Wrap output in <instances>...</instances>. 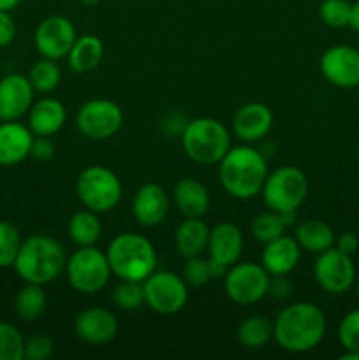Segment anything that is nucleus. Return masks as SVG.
<instances>
[{
  "instance_id": "nucleus-20",
  "label": "nucleus",
  "mask_w": 359,
  "mask_h": 360,
  "mask_svg": "<svg viewBox=\"0 0 359 360\" xmlns=\"http://www.w3.org/2000/svg\"><path fill=\"white\" fill-rule=\"evenodd\" d=\"M32 141L34 134L28 125H23L18 120L0 123V165L13 167L30 157Z\"/></svg>"
},
{
  "instance_id": "nucleus-10",
  "label": "nucleus",
  "mask_w": 359,
  "mask_h": 360,
  "mask_svg": "<svg viewBox=\"0 0 359 360\" xmlns=\"http://www.w3.org/2000/svg\"><path fill=\"white\" fill-rule=\"evenodd\" d=\"M270 276L263 264L236 262L224 276L225 294L239 306L256 304L267 295Z\"/></svg>"
},
{
  "instance_id": "nucleus-40",
  "label": "nucleus",
  "mask_w": 359,
  "mask_h": 360,
  "mask_svg": "<svg viewBox=\"0 0 359 360\" xmlns=\"http://www.w3.org/2000/svg\"><path fill=\"white\" fill-rule=\"evenodd\" d=\"M292 283L287 278V274H278V276H270V287H267V295L273 299L284 301L291 295Z\"/></svg>"
},
{
  "instance_id": "nucleus-39",
  "label": "nucleus",
  "mask_w": 359,
  "mask_h": 360,
  "mask_svg": "<svg viewBox=\"0 0 359 360\" xmlns=\"http://www.w3.org/2000/svg\"><path fill=\"white\" fill-rule=\"evenodd\" d=\"M55 155V143L48 136H34L30 148V157L39 162H48Z\"/></svg>"
},
{
  "instance_id": "nucleus-43",
  "label": "nucleus",
  "mask_w": 359,
  "mask_h": 360,
  "mask_svg": "<svg viewBox=\"0 0 359 360\" xmlns=\"http://www.w3.org/2000/svg\"><path fill=\"white\" fill-rule=\"evenodd\" d=\"M348 27L352 30L359 32V0L352 2V11H351V21H348Z\"/></svg>"
},
{
  "instance_id": "nucleus-21",
  "label": "nucleus",
  "mask_w": 359,
  "mask_h": 360,
  "mask_svg": "<svg viewBox=\"0 0 359 360\" xmlns=\"http://www.w3.org/2000/svg\"><path fill=\"white\" fill-rule=\"evenodd\" d=\"M301 259V248L292 236H280L275 241L264 245L260 264L271 276L278 274H289L298 267Z\"/></svg>"
},
{
  "instance_id": "nucleus-34",
  "label": "nucleus",
  "mask_w": 359,
  "mask_h": 360,
  "mask_svg": "<svg viewBox=\"0 0 359 360\" xmlns=\"http://www.w3.org/2000/svg\"><path fill=\"white\" fill-rule=\"evenodd\" d=\"M25 340L20 329L9 322H0V360H23Z\"/></svg>"
},
{
  "instance_id": "nucleus-36",
  "label": "nucleus",
  "mask_w": 359,
  "mask_h": 360,
  "mask_svg": "<svg viewBox=\"0 0 359 360\" xmlns=\"http://www.w3.org/2000/svg\"><path fill=\"white\" fill-rule=\"evenodd\" d=\"M183 280L187 281L189 287H204L208 281H211V267H210V259H203L201 255L197 257H189L183 266Z\"/></svg>"
},
{
  "instance_id": "nucleus-13",
  "label": "nucleus",
  "mask_w": 359,
  "mask_h": 360,
  "mask_svg": "<svg viewBox=\"0 0 359 360\" xmlns=\"http://www.w3.org/2000/svg\"><path fill=\"white\" fill-rule=\"evenodd\" d=\"M76 27L65 16H48L37 25L34 35L35 49L42 58L60 60L69 55L74 41H76Z\"/></svg>"
},
{
  "instance_id": "nucleus-1",
  "label": "nucleus",
  "mask_w": 359,
  "mask_h": 360,
  "mask_svg": "<svg viewBox=\"0 0 359 360\" xmlns=\"http://www.w3.org/2000/svg\"><path fill=\"white\" fill-rule=\"evenodd\" d=\"M327 320L322 309L313 302L299 301L278 313L273 322V340L291 354H306L320 345L326 336Z\"/></svg>"
},
{
  "instance_id": "nucleus-17",
  "label": "nucleus",
  "mask_w": 359,
  "mask_h": 360,
  "mask_svg": "<svg viewBox=\"0 0 359 360\" xmlns=\"http://www.w3.org/2000/svg\"><path fill=\"white\" fill-rule=\"evenodd\" d=\"M273 127V112L263 102H248L236 111L232 118V132L243 143H257L270 134Z\"/></svg>"
},
{
  "instance_id": "nucleus-45",
  "label": "nucleus",
  "mask_w": 359,
  "mask_h": 360,
  "mask_svg": "<svg viewBox=\"0 0 359 360\" xmlns=\"http://www.w3.org/2000/svg\"><path fill=\"white\" fill-rule=\"evenodd\" d=\"M81 4H84V6H95V4H99L101 0H80Z\"/></svg>"
},
{
  "instance_id": "nucleus-42",
  "label": "nucleus",
  "mask_w": 359,
  "mask_h": 360,
  "mask_svg": "<svg viewBox=\"0 0 359 360\" xmlns=\"http://www.w3.org/2000/svg\"><path fill=\"white\" fill-rule=\"evenodd\" d=\"M334 246L347 255H354L359 250V234L358 232H344L336 238Z\"/></svg>"
},
{
  "instance_id": "nucleus-9",
  "label": "nucleus",
  "mask_w": 359,
  "mask_h": 360,
  "mask_svg": "<svg viewBox=\"0 0 359 360\" xmlns=\"http://www.w3.org/2000/svg\"><path fill=\"white\" fill-rule=\"evenodd\" d=\"M144 304L158 315H175L189 301V285L171 271L155 269L143 281Z\"/></svg>"
},
{
  "instance_id": "nucleus-11",
  "label": "nucleus",
  "mask_w": 359,
  "mask_h": 360,
  "mask_svg": "<svg viewBox=\"0 0 359 360\" xmlns=\"http://www.w3.org/2000/svg\"><path fill=\"white\" fill-rule=\"evenodd\" d=\"M123 125V111L109 98H92L76 115V127L87 139L104 141L115 136Z\"/></svg>"
},
{
  "instance_id": "nucleus-3",
  "label": "nucleus",
  "mask_w": 359,
  "mask_h": 360,
  "mask_svg": "<svg viewBox=\"0 0 359 360\" xmlns=\"http://www.w3.org/2000/svg\"><path fill=\"white\" fill-rule=\"evenodd\" d=\"M67 253L58 239L48 234L28 236L21 241L14 271L25 283L48 285L65 271Z\"/></svg>"
},
{
  "instance_id": "nucleus-5",
  "label": "nucleus",
  "mask_w": 359,
  "mask_h": 360,
  "mask_svg": "<svg viewBox=\"0 0 359 360\" xmlns=\"http://www.w3.org/2000/svg\"><path fill=\"white\" fill-rule=\"evenodd\" d=\"M182 144L190 160L199 165H215L231 150V136L218 120L203 116L187 123Z\"/></svg>"
},
{
  "instance_id": "nucleus-28",
  "label": "nucleus",
  "mask_w": 359,
  "mask_h": 360,
  "mask_svg": "<svg viewBox=\"0 0 359 360\" xmlns=\"http://www.w3.org/2000/svg\"><path fill=\"white\" fill-rule=\"evenodd\" d=\"M46 304L48 297L42 285L25 283L14 297V313L23 322H35L44 313Z\"/></svg>"
},
{
  "instance_id": "nucleus-4",
  "label": "nucleus",
  "mask_w": 359,
  "mask_h": 360,
  "mask_svg": "<svg viewBox=\"0 0 359 360\" xmlns=\"http://www.w3.org/2000/svg\"><path fill=\"white\" fill-rule=\"evenodd\" d=\"M113 276L143 283L157 269V252L144 236L123 232L111 239L106 250Z\"/></svg>"
},
{
  "instance_id": "nucleus-37",
  "label": "nucleus",
  "mask_w": 359,
  "mask_h": 360,
  "mask_svg": "<svg viewBox=\"0 0 359 360\" xmlns=\"http://www.w3.org/2000/svg\"><path fill=\"white\" fill-rule=\"evenodd\" d=\"M338 340L345 352L359 354V308L352 309L341 319L340 326H338Z\"/></svg>"
},
{
  "instance_id": "nucleus-7",
  "label": "nucleus",
  "mask_w": 359,
  "mask_h": 360,
  "mask_svg": "<svg viewBox=\"0 0 359 360\" xmlns=\"http://www.w3.org/2000/svg\"><path fill=\"white\" fill-rule=\"evenodd\" d=\"M65 274L74 290L92 295L108 285L113 273L106 252L95 246H77L76 252L67 259Z\"/></svg>"
},
{
  "instance_id": "nucleus-18",
  "label": "nucleus",
  "mask_w": 359,
  "mask_h": 360,
  "mask_svg": "<svg viewBox=\"0 0 359 360\" xmlns=\"http://www.w3.org/2000/svg\"><path fill=\"white\" fill-rule=\"evenodd\" d=\"M169 213V199L165 190L157 183H146L132 199V214L141 227H157Z\"/></svg>"
},
{
  "instance_id": "nucleus-38",
  "label": "nucleus",
  "mask_w": 359,
  "mask_h": 360,
  "mask_svg": "<svg viewBox=\"0 0 359 360\" xmlns=\"http://www.w3.org/2000/svg\"><path fill=\"white\" fill-rule=\"evenodd\" d=\"M55 352V343L48 336H32L25 341L23 359L27 360H48Z\"/></svg>"
},
{
  "instance_id": "nucleus-47",
  "label": "nucleus",
  "mask_w": 359,
  "mask_h": 360,
  "mask_svg": "<svg viewBox=\"0 0 359 360\" xmlns=\"http://www.w3.org/2000/svg\"><path fill=\"white\" fill-rule=\"evenodd\" d=\"M358 234H359V227H358Z\"/></svg>"
},
{
  "instance_id": "nucleus-46",
  "label": "nucleus",
  "mask_w": 359,
  "mask_h": 360,
  "mask_svg": "<svg viewBox=\"0 0 359 360\" xmlns=\"http://www.w3.org/2000/svg\"><path fill=\"white\" fill-rule=\"evenodd\" d=\"M355 294H358V299H359V280H358V283H355Z\"/></svg>"
},
{
  "instance_id": "nucleus-27",
  "label": "nucleus",
  "mask_w": 359,
  "mask_h": 360,
  "mask_svg": "<svg viewBox=\"0 0 359 360\" xmlns=\"http://www.w3.org/2000/svg\"><path fill=\"white\" fill-rule=\"evenodd\" d=\"M99 213L84 207L70 217L67 224L70 241L76 246H95L102 236V224L97 217Z\"/></svg>"
},
{
  "instance_id": "nucleus-25",
  "label": "nucleus",
  "mask_w": 359,
  "mask_h": 360,
  "mask_svg": "<svg viewBox=\"0 0 359 360\" xmlns=\"http://www.w3.org/2000/svg\"><path fill=\"white\" fill-rule=\"evenodd\" d=\"M294 239L298 241L299 248L308 253H315V255L333 248L334 241H336L333 229L326 221L317 220V218L301 221L296 227Z\"/></svg>"
},
{
  "instance_id": "nucleus-41",
  "label": "nucleus",
  "mask_w": 359,
  "mask_h": 360,
  "mask_svg": "<svg viewBox=\"0 0 359 360\" xmlns=\"http://www.w3.org/2000/svg\"><path fill=\"white\" fill-rule=\"evenodd\" d=\"M16 37V23L9 11H0V48H6Z\"/></svg>"
},
{
  "instance_id": "nucleus-24",
  "label": "nucleus",
  "mask_w": 359,
  "mask_h": 360,
  "mask_svg": "<svg viewBox=\"0 0 359 360\" xmlns=\"http://www.w3.org/2000/svg\"><path fill=\"white\" fill-rule=\"evenodd\" d=\"M210 231L201 218H185L175 232V245L180 255L185 259L201 255L208 248Z\"/></svg>"
},
{
  "instance_id": "nucleus-29",
  "label": "nucleus",
  "mask_w": 359,
  "mask_h": 360,
  "mask_svg": "<svg viewBox=\"0 0 359 360\" xmlns=\"http://www.w3.org/2000/svg\"><path fill=\"white\" fill-rule=\"evenodd\" d=\"M236 338L243 347L250 348V350L266 347L273 340V322L260 315L248 316L239 323Z\"/></svg>"
},
{
  "instance_id": "nucleus-30",
  "label": "nucleus",
  "mask_w": 359,
  "mask_h": 360,
  "mask_svg": "<svg viewBox=\"0 0 359 360\" xmlns=\"http://www.w3.org/2000/svg\"><path fill=\"white\" fill-rule=\"evenodd\" d=\"M28 79L35 94H51L62 81V70L56 65V60L42 58L32 65Z\"/></svg>"
},
{
  "instance_id": "nucleus-15",
  "label": "nucleus",
  "mask_w": 359,
  "mask_h": 360,
  "mask_svg": "<svg viewBox=\"0 0 359 360\" xmlns=\"http://www.w3.org/2000/svg\"><path fill=\"white\" fill-rule=\"evenodd\" d=\"M35 90L28 76L7 74L0 79V122H16L28 115Z\"/></svg>"
},
{
  "instance_id": "nucleus-26",
  "label": "nucleus",
  "mask_w": 359,
  "mask_h": 360,
  "mask_svg": "<svg viewBox=\"0 0 359 360\" xmlns=\"http://www.w3.org/2000/svg\"><path fill=\"white\" fill-rule=\"evenodd\" d=\"M102 56H104V44L101 39L97 35L84 34L81 37H76L69 55H67V62L74 72L83 74L97 69Z\"/></svg>"
},
{
  "instance_id": "nucleus-44",
  "label": "nucleus",
  "mask_w": 359,
  "mask_h": 360,
  "mask_svg": "<svg viewBox=\"0 0 359 360\" xmlns=\"http://www.w3.org/2000/svg\"><path fill=\"white\" fill-rule=\"evenodd\" d=\"M21 4V0H0V11H13Z\"/></svg>"
},
{
  "instance_id": "nucleus-14",
  "label": "nucleus",
  "mask_w": 359,
  "mask_h": 360,
  "mask_svg": "<svg viewBox=\"0 0 359 360\" xmlns=\"http://www.w3.org/2000/svg\"><path fill=\"white\" fill-rule=\"evenodd\" d=\"M320 72L338 88L359 86V49L354 46H331L320 56Z\"/></svg>"
},
{
  "instance_id": "nucleus-31",
  "label": "nucleus",
  "mask_w": 359,
  "mask_h": 360,
  "mask_svg": "<svg viewBox=\"0 0 359 360\" xmlns=\"http://www.w3.org/2000/svg\"><path fill=\"white\" fill-rule=\"evenodd\" d=\"M287 225H285L282 213L267 210L266 213H260L253 218L252 221V236L259 243L266 245V243L275 241L280 236L287 232Z\"/></svg>"
},
{
  "instance_id": "nucleus-32",
  "label": "nucleus",
  "mask_w": 359,
  "mask_h": 360,
  "mask_svg": "<svg viewBox=\"0 0 359 360\" xmlns=\"http://www.w3.org/2000/svg\"><path fill=\"white\" fill-rule=\"evenodd\" d=\"M113 302L123 311H134L144 304V290L141 281L120 280L113 290Z\"/></svg>"
},
{
  "instance_id": "nucleus-6",
  "label": "nucleus",
  "mask_w": 359,
  "mask_h": 360,
  "mask_svg": "<svg viewBox=\"0 0 359 360\" xmlns=\"http://www.w3.org/2000/svg\"><path fill=\"white\" fill-rule=\"evenodd\" d=\"M76 193L87 210L106 213V211L115 210L120 204L123 186L111 169L104 165H90L77 176Z\"/></svg>"
},
{
  "instance_id": "nucleus-22",
  "label": "nucleus",
  "mask_w": 359,
  "mask_h": 360,
  "mask_svg": "<svg viewBox=\"0 0 359 360\" xmlns=\"http://www.w3.org/2000/svg\"><path fill=\"white\" fill-rule=\"evenodd\" d=\"M65 105L53 97L39 98L28 111V129L34 136H55L65 125Z\"/></svg>"
},
{
  "instance_id": "nucleus-35",
  "label": "nucleus",
  "mask_w": 359,
  "mask_h": 360,
  "mask_svg": "<svg viewBox=\"0 0 359 360\" xmlns=\"http://www.w3.org/2000/svg\"><path fill=\"white\" fill-rule=\"evenodd\" d=\"M352 4L348 0H322L319 6V16L327 27L345 28L351 21Z\"/></svg>"
},
{
  "instance_id": "nucleus-12",
  "label": "nucleus",
  "mask_w": 359,
  "mask_h": 360,
  "mask_svg": "<svg viewBox=\"0 0 359 360\" xmlns=\"http://www.w3.org/2000/svg\"><path fill=\"white\" fill-rule=\"evenodd\" d=\"M313 278L326 294H345L355 283V266L352 262V255L340 252L336 246L319 253L313 264Z\"/></svg>"
},
{
  "instance_id": "nucleus-23",
  "label": "nucleus",
  "mask_w": 359,
  "mask_h": 360,
  "mask_svg": "<svg viewBox=\"0 0 359 360\" xmlns=\"http://www.w3.org/2000/svg\"><path fill=\"white\" fill-rule=\"evenodd\" d=\"M172 199L185 218H203L210 210L208 188L194 178L180 179L172 190Z\"/></svg>"
},
{
  "instance_id": "nucleus-33",
  "label": "nucleus",
  "mask_w": 359,
  "mask_h": 360,
  "mask_svg": "<svg viewBox=\"0 0 359 360\" xmlns=\"http://www.w3.org/2000/svg\"><path fill=\"white\" fill-rule=\"evenodd\" d=\"M21 241L20 231L9 221L0 220V269L14 266Z\"/></svg>"
},
{
  "instance_id": "nucleus-19",
  "label": "nucleus",
  "mask_w": 359,
  "mask_h": 360,
  "mask_svg": "<svg viewBox=\"0 0 359 360\" xmlns=\"http://www.w3.org/2000/svg\"><path fill=\"white\" fill-rule=\"evenodd\" d=\"M245 246L241 229L236 227L231 221L217 224L210 231L208 239V252L211 262H217L224 267H231L239 260Z\"/></svg>"
},
{
  "instance_id": "nucleus-16",
  "label": "nucleus",
  "mask_w": 359,
  "mask_h": 360,
  "mask_svg": "<svg viewBox=\"0 0 359 360\" xmlns=\"http://www.w3.org/2000/svg\"><path fill=\"white\" fill-rule=\"evenodd\" d=\"M74 333L81 341L88 345H108L118 334V320L109 309L99 308H87L81 313H77L74 320Z\"/></svg>"
},
{
  "instance_id": "nucleus-2",
  "label": "nucleus",
  "mask_w": 359,
  "mask_h": 360,
  "mask_svg": "<svg viewBox=\"0 0 359 360\" xmlns=\"http://www.w3.org/2000/svg\"><path fill=\"white\" fill-rule=\"evenodd\" d=\"M267 174L266 158L252 146H231L225 157L218 162V179L222 188L239 200L259 195Z\"/></svg>"
},
{
  "instance_id": "nucleus-8",
  "label": "nucleus",
  "mask_w": 359,
  "mask_h": 360,
  "mask_svg": "<svg viewBox=\"0 0 359 360\" xmlns=\"http://www.w3.org/2000/svg\"><path fill=\"white\" fill-rule=\"evenodd\" d=\"M260 193L267 210L277 213L298 211L308 197V179L301 169L285 165L267 174Z\"/></svg>"
}]
</instances>
